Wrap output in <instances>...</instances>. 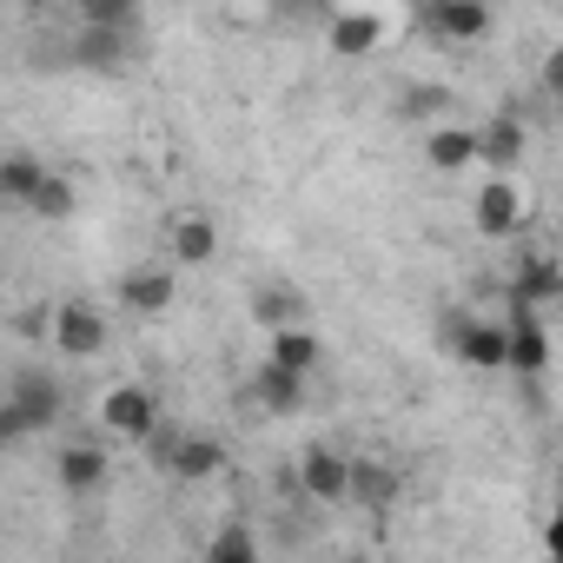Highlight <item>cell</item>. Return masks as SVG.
Here are the masks:
<instances>
[{"mask_svg": "<svg viewBox=\"0 0 563 563\" xmlns=\"http://www.w3.org/2000/svg\"><path fill=\"white\" fill-rule=\"evenodd\" d=\"M107 477V457L93 451V444H74V451H60V484L67 490H93Z\"/></svg>", "mask_w": 563, "mask_h": 563, "instance_id": "obj_17", "label": "cell"}, {"mask_svg": "<svg viewBox=\"0 0 563 563\" xmlns=\"http://www.w3.org/2000/svg\"><path fill=\"white\" fill-rule=\"evenodd\" d=\"M272 365H286V372H299V378H306V372L319 365V339H312V332H299V325H292V332H278V339H272Z\"/></svg>", "mask_w": 563, "mask_h": 563, "instance_id": "obj_18", "label": "cell"}, {"mask_svg": "<svg viewBox=\"0 0 563 563\" xmlns=\"http://www.w3.org/2000/svg\"><path fill=\"white\" fill-rule=\"evenodd\" d=\"M206 563H258V550H252V537H245V530H225V537L206 550Z\"/></svg>", "mask_w": 563, "mask_h": 563, "instance_id": "obj_23", "label": "cell"}, {"mask_svg": "<svg viewBox=\"0 0 563 563\" xmlns=\"http://www.w3.org/2000/svg\"><path fill=\"white\" fill-rule=\"evenodd\" d=\"M391 490H398V477H391L385 464H352V497H365V504H391Z\"/></svg>", "mask_w": 563, "mask_h": 563, "instance_id": "obj_21", "label": "cell"}, {"mask_svg": "<svg viewBox=\"0 0 563 563\" xmlns=\"http://www.w3.org/2000/svg\"><path fill=\"white\" fill-rule=\"evenodd\" d=\"M54 411H60V391H54L41 372H21L14 391H8V405H0V431H8V438H27V431L54 424Z\"/></svg>", "mask_w": 563, "mask_h": 563, "instance_id": "obj_1", "label": "cell"}, {"mask_svg": "<svg viewBox=\"0 0 563 563\" xmlns=\"http://www.w3.org/2000/svg\"><path fill=\"white\" fill-rule=\"evenodd\" d=\"M550 556H556V563H563V510H556V517H550Z\"/></svg>", "mask_w": 563, "mask_h": 563, "instance_id": "obj_26", "label": "cell"}, {"mask_svg": "<svg viewBox=\"0 0 563 563\" xmlns=\"http://www.w3.org/2000/svg\"><path fill=\"white\" fill-rule=\"evenodd\" d=\"M424 21H431L444 41H477V34H490V8H477V0H438Z\"/></svg>", "mask_w": 563, "mask_h": 563, "instance_id": "obj_7", "label": "cell"}, {"mask_svg": "<svg viewBox=\"0 0 563 563\" xmlns=\"http://www.w3.org/2000/svg\"><path fill=\"white\" fill-rule=\"evenodd\" d=\"M219 464H225V451H219L212 438H186V444H179V457H173V471H179V477H212Z\"/></svg>", "mask_w": 563, "mask_h": 563, "instance_id": "obj_19", "label": "cell"}, {"mask_svg": "<svg viewBox=\"0 0 563 563\" xmlns=\"http://www.w3.org/2000/svg\"><path fill=\"white\" fill-rule=\"evenodd\" d=\"M543 87H550V93H563V47L543 60Z\"/></svg>", "mask_w": 563, "mask_h": 563, "instance_id": "obj_25", "label": "cell"}, {"mask_svg": "<svg viewBox=\"0 0 563 563\" xmlns=\"http://www.w3.org/2000/svg\"><path fill=\"white\" fill-rule=\"evenodd\" d=\"M385 41V21L378 14H339L332 21V54H372Z\"/></svg>", "mask_w": 563, "mask_h": 563, "instance_id": "obj_13", "label": "cell"}, {"mask_svg": "<svg viewBox=\"0 0 563 563\" xmlns=\"http://www.w3.org/2000/svg\"><path fill=\"white\" fill-rule=\"evenodd\" d=\"M100 418H107V431H120V438H153L159 405H153V391H146V385H120V391H107Z\"/></svg>", "mask_w": 563, "mask_h": 563, "instance_id": "obj_2", "label": "cell"}, {"mask_svg": "<svg viewBox=\"0 0 563 563\" xmlns=\"http://www.w3.org/2000/svg\"><path fill=\"white\" fill-rule=\"evenodd\" d=\"M517 212H523V199H517V186H510V179H490V186L477 192V225H484L490 239L517 232Z\"/></svg>", "mask_w": 563, "mask_h": 563, "instance_id": "obj_8", "label": "cell"}, {"mask_svg": "<svg viewBox=\"0 0 563 563\" xmlns=\"http://www.w3.org/2000/svg\"><path fill=\"white\" fill-rule=\"evenodd\" d=\"M477 159L497 166V173H510V166L523 159V126H517V113H497L490 126H477Z\"/></svg>", "mask_w": 563, "mask_h": 563, "instance_id": "obj_6", "label": "cell"}, {"mask_svg": "<svg viewBox=\"0 0 563 563\" xmlns=\"http://www.w3.org/2000/svg\"><path fill=\"white\" fill-rule=\"evenodd\" d=\"M54 345H60L67 358H93V352L107 345V319H100L93 306H60V312H54Z\"/></svg>", "mask_w": 563, "mask_h": 563, "instance_id": "obj_3", "label": "cell"}, {"mask_svg": "<svg viewBox=\"0 0 563 563\" xmlns=\"http://www.w3.org/2000/svg\"><path fill=\"white\" fill-rule=\"evenodd\" d=\"M345 563H372V556H345Z\"/></svg>", "mask_w": 563, "mask_h": 563, "instance_id": "obj_27", "label": "cell"}, {"mask_svg": "<svg viewBox=\"0 0 563 563\" xmlns=\"http://www.w3.org/2000/svg\"><path fill=\"white\" fill-rule=\"evenodd\" d=\"M173 252L186 258V265H206L212 252H219V232H212V219H179V232H173Z\"/></svg>", "mask_w": 563, "mask_h": 563, "instance_id": "obj_16", "label": "cell"}, {"mask_svg": "<svg viewBox=\"0 0 563 563\" xmlns=\"http://www.w3.org/2000/svg\"><path fill=\"white\" fill-rule=\"evenodd\" d=\"M424 159H431L438 173H464V166L477 159V126H444V133H431V140H424Z\"/></svg>", "mask_w": 563, "mask_h": 563, "instance_id": "obj_9", "label": "cell"}, {"mask_svg": "<svg viewBox=\"0 0 563 563\" xmlns=\"http://www.w3.org/2000/svg\"><path fill=\"white\" fill-rule=\"evenodd\" d=\"M543 365H550V345L537 312H510V372H543Z\"/></svg>", "mask_w": 563, "mask_h": 563, "instance_id": "obj_10", "label": "cell"}, {"mask_svg": "<svg viewBox=\"0 0 563 563\" xmlns=\"http://www.w3.org/2000/svg\"><path fill=\"white\" fill-rule=\"evenodd\" d=\"M252 391H258V405H265V411H292V405L306 398V378L265 358V365H258V378H252Z\"/></svg>", "mask_w": 563, "mask_h": 563, "instance_id": "obj_12", "label": "cell"}, {"mask_svg": "<svg viewBox=\"0 0 563 563\" xmlns=\"http://www.w3.org/2000/svg\"><path fill=\"white\" fill-rule=\"evenodd\" d=\"M438 107H444V87H411V93H405V113H411V120H424V113H438Z\"/></svg>", "mask_w": 563, "mask_h": 563, "instance_id": "obj_24", "label": "cell"}, {"mask_svg": "<svg viewBox=\"0 0 563 563\" xmlns=\"http://www.w3.org/2000/svg\"><path fill=\"white\" fill-rule=\"evenodd\" d=\"M34 212H41V219H67V212H74V186L47 173V186H41V199H34Z\"/></svg>", "mask_w": 563, "mask_h": 563, "instance_id": "obj_22", "label": "cell"}, {"mask_svg": "<svg viewBox=\"0 0 563 563\" xmlns=\"http://www.w3.org/2000/svg\"><path fill=\"white\" fill-rule=\"evenodd\" d=\"M299 477H306V490L325 497V504H332V497H352V464L332 457V451H312V457L299 464Z\"/></svg>", "mask_w": 563, "mask_h": 563, "instance_id": "obj_11", "label": "cell"}, {"mask_svg": "<svg viewBox=\"0 0 563 563\" xmlns=\"http://www.w3.org/2000/svg\"><path fill=\"white\" fill-rule=\"evenodd\" d=\"M252 312H258V325H265L272 339H278V332H292V325L306 319L299 292H278V286H272V292H258V306H252Z\"/></svg>", "mask_w": 563, "mask_h": 563, "instance_id": "obj_15", "label": "cell"}, {"mask_svg": "<svg viewBox=\"0 0 563 563\" xmlns=\"http://www.w3.org/2000/svg\"><path fill=\"white\" fill-rule=\"evenodd\" d=\"M451 345H457V358L464 365H477V372H504L510 365V325H457L451 332Z\"/></svg>", "mask_w": 563, "mask_h": 563, "instance_id": "obj_4", "label": "cell"}, {"mask_svg": "<svg viewBox=\"0 0 563 563\" xmlns=\"http://www.w3.org/2000/svg\"><path fill=\"white\" fill-rule=\"evenodd\" d=\"M510 292H517V312H530L537 299H550V292H556V265H523Z\"/></svg>", "mask_w": 563, "mask_h": 563, "instance_id": "obj_20", "label": "cell"}, {"mask_svg": "<svg viewBox=\"0 0 563 563\" xmlns=\"http://www.w3.org/2000/svg\"><path fill=\"white\" fill-rule=\"evenodd\" d=\"M120 306L140 312V319H159V312L173 306V272H159V265L126 272V278H120Z\"/></svg>", "mask_w": 563, "mask_h": 563, "instance_id": "obj_5", "label": "cell"}, {"mask_svg": "<svg viewBox=\"0 0 563 563\" xmlns=\"http://www.w3.org/2000/svg\"><path fill=\"white\" fill-rule=\"evenodd\" d=\"M41 186H47V173H41V159H27V153H14L8 166H0V192L21 199V206H34V199H41Z\"/></svg>", "mask_w": 563, "mask_h": 563, "instance_id": "obj_14", "label": "cell"}]
</instances>
